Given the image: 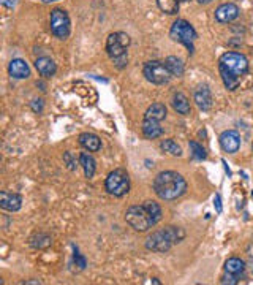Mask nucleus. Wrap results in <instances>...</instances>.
Segmentation results:
<instances>
[{
    "label": "nucleus",
    "mask_w": 253,
    "mask_h": 285,
    "mask_svg": "<svg viewBox=\"0 0 253 285\" xmlns=\"http://www.w3.org/2000/svg\"><path fill=\"white\" fill-rule=\"evenodd\" d=\"M219 70L223 84L228 90H234L249 71V60L241 52H225L219 60Z\"/></svg>",
    "instance_id": "nucleus-1"
},
{
    "label": "nucleus",
    "mask_w": 253,
    "mask_h": 285,
    "mask_svg": "<svg viewBox=\"0 0 253 285\" xmlns=\"http://www.w3.org/2000/svg\"><path fill=\"white\" fill-rule=\"evenodd\" d=\"M154 192L165 201H173L187 192V182L182 174L176 171H162L154 179Z\"/></svg>",
    "instance_id": "nucleus-2"
},
{
    "label": "nucleus",
    "mask_w": 253,
    "mask_h": 285,
    "mask_svg": "<svg viewBox=\"0 0 253 285\" xmlns=\"http://www.w3.org/2000/svg\"><path fill=\"white\" fill-rule=\"evenodd\" d=\"M185 238V232L181 227L168 225L162 230H157L146 240V247L152 252L165 254L171 249L174 244H179Z\"/></svg>",
    "instance_id": "nucleus-3"
},
{
    "label": "nucleus",
    "mask_w": 253,
    "mask_h": 285,
    "mask_svg": "<svg viewBox=\"0 0 253 285\" xmlns=\"http://www.w3.org/2000/svg\"><path fill=\"white\" fill-rule=\"evenodd\" d=\"M130 36L125 32H116L111 33L106 40V52L111 57V60L114 62V65L117 68H125L128 63V56L127 49L130 46Z\"/></svg>",
    "instance_id": "nucleus-4"
},
{
    "label": "nucleus",
    "mask_w": 253,
    "mask_h": 285,
    "mask_svg": "<svg viewBox=\"0 0 253 285\" xmlns=\"http://www.w3.org/2000/svg\"><path fill=\"white\" fill-rule=\"evenodd\" d=\"M125 220H127V224L130 227H132L133 230H136V232H139V233L149 232L152 227L157 225V220L147 211L144 203L130 206L127 209V213H125Z\"/></svg>",
    "instance_id": "nucleus-5"
},
{
    "label": "nucleus",
    "mask_w": 253,
    "mask_h": 285,
    "mask_svg": "<svg viewBox=\"0 0 253 285\" xmlns=\"http://www.w3.org/2000/svg\"><path fill=\"white\" fill-rule=\"evenodd\" d=\"M105 189L109 195L114 197H124L130 190V176L124 168H117L108 174L105 181Z\"/></svg>",
    "instance_id": "nucleus-6"
},
{
    "label": "nucleus",
    "mask_w": 253,
    "mask_h": 285,
    "mask_svg": "<svg viewBox=\"0 0 253 285\" xmlns=\"http://www.w3.org/2000/svg\"><path fill=\"white\" fill-rule=\"evenodd\" d=\"M170 36L177 41V43H182L184 46L189 48L190 52L195 51V40H196V30L193 29V25L185 21V19H177L173 25H171V30H170Z\"/></svg>",
    "instance_id": "nucleus-7"
},
{
    "label": "nucleus",
    "mask_w": 253,
    "mask_h": 285,
    "mask_svg": "<svg viewBox=\"0 0 253 285\" xmlns=\"http://www.w3.org/2000/svg\"><path fill=\"white\" fill-rule=\"evenodd\" d=\"M143 75L146 76V79L149 82H152V84H157V86L168 84L170 79L173 78L170 70L166 68L165 62H162V60H149V62H146L144 67H143Z\"/></svg>",
    "instance_id": "nucleus-8"
},
{
    "label": "nucleus",
    "mask_w": 253,
    "mask_h": 285,
    "mask_svg": "<svg viewBox=\"0 0 253 285\" xmlns=\"http://www.w3.org/2000/svg\"><path fill=\"white\" fill-rule=\"evenodd\" d=\"M49 25H51V32L54 33V36H57L60 40H65L70 35V29H71L68 13L62 10V8H54L51 11Z\"/></svg>",
    "instance_id": "nucleus-9"
},
{
    "label": "nucleus",
    "mask_w": 253,
    "mask_h": 285,
    "mask_svg": "<svg viewBox=\"0 0 253 285\" xmlns=\"http://www.w3.org/2000/svg\"><path fill=\"white\" fill-rule=\"evenodd\" d=\"M220 146L225 152L234 154L241 148V135L236 130H227L220 135Z\"/></svg>",
    "instance_id": "nucleus-10"
},
{
    "label": "nucleus",
    "mask_w": 253,
    "mask_h": 285,
    "mask_svg": "<svg viewBox=\"0 0 253 285\" xmlns=\"http://www.w3.org/2000/svg\"><path fill=\"white\" fill-rule=\"evenodd\" d=\"M239 16V6L236 3H223L215 10V19L219 22H231Z\"/></svg>",
    "instance_id": "nucleus-11"
},
{
    "label": "nucleus",
    "mask_w": 253,
    "mask_h": 285,
    "mask_svg": "<svg viewBox=\"0 0 253 285\" xmlns=\"http://www.w3.org/2000/svg\"><path fill=\"white\" fill-rule=\"evenodd\" d=\"M8 73L14 79H27L30 76V67L24 59H13L8 65Z\"/></svg>",
    "instance_id": "nucleus-12"
},
{
    "label": "nucleus",
    "mask_w": 253,
    "mask_h": 285,
    "mask_svg": "<svg viewBox=\"0 0 253 285\" xmlns=\"http://www.w3.org/2000/svg\"><path fill=\"white\" fill-rule=\"evenodd\" d=\"M22 206V198L17 194H8V192H2L0 194V208L10 213H16Z\"/></svg>",
    "instance_id": "nucleus-13"
},
{
    "label": "nucleus",
    "mask_w": 253,
    "mask_h": 285,
    "mask_svg": "<svg viewBox=\"0 0 253 285\" xmlns=\"http://www.w3.org/2000/svg\"><path fill=\"white\" fill-rule=\"evenodd\" d=\"M195 102L203 111H209L212 106V94L208 86H200L195 90Z\"/></svg>",
    "instance_id": "nucleus-14"
},
{
    "label": "nucleus",
    "mask_w": 253,
    "mask_h": 285,
    "mask_svg": "<svg viewBox=\"0 0 253 285\" xmlns=\"http://www.w3.org/2000/svg\"><path fill=\"white\" fill-rule=\"evenodd\" d=\"M143 135L147 140H155L163 135V127L158 121H152V119H144L143 121Z\"/></svg>",
    "instance_id": "nucleus-15"
},
{
    "label": "nucleus",
    "mask_w": 253,
    "mask_h": 285,
    "mask_svg": "<svg viewBox=\"0 0 253 285\" xmlns=\"http://www.w3.org/2000/svg\"><path fill=\"white\" fill-rule=\"evenodd\" d=\"M79 144L89 152H98L101 149V140L93 133H81L79 135Z\"/></svg>",
    "instance_id": "nucleus-16"
},
{
    "label": "nucleus",
    "mask_w": 253,
    "mask_h": 285,
    "mask_svg": "<svg viewBox=\"0 0 253 285\" xmlns=\"http://www.w3.org/2000/svg\"><path fill=\"white\" fill-rule=\"evenodd\" d=\"M35 68L38 70V73L44 78H51L55 75V71H57V67H55V63L52 59L49 57H38L35 60Z\"/></svg>",
    "instance_id": "nucleus-17"
},
{
    "label": "nucleus",
    "mask_w": 253,
    "mask_h": 285,
    "mask_svg": "<svg viewBox=\"0 0 253 285\" xmlns=\"http://www.w3.org/2000/svg\"><path fill=\"white\" fill-rule=\"evenodd\" d=\"M79 165L82 167L86 178L92 179L93 174H95V170H97V162H95L93 155L89 151L87 152H81V155H79Z\"/></svg>",
    "instance_id": "nucleus-18"
},
{
    "label": "nucleus",
    "mask_w": 253,
    "mask_h": 285,
    "mask_svg": "<svg viewBox=\"0 0 253 285\" xmlns=\"http://www.w3.org/2000/svg\"><path fill=\"white\" fill-rule=\"evenodd\" d=\"M165 117H166V106L158 102L152 103L144 113V119H152V121H158V122H162Z\"/></svg>",
    "instance_id": "nucleus-19"
},
{
    "label": "nucleus",
    "mask_w": 253,
    "mask_h": 285,
    "mask_svg": "<svg viewBox=\"0 0 253 285\" xmlns=\"http://www.w3.org/2000/svg\"><path fill=\"white\" fill-rule=\"evenodd\" d=\"M173 108L182 116H189L190 114V102H189V98L182 94V92H177V94H174Z\"/></svg>",
    "instance_id": "nucleus-20"
},
{
    "label": "nucleus",
    "mask_w": 253,
    "mask_h": 285,
    "mask_svg": "<svg viewBox=\"0 0 253 285\" xmlns=\"http://www.w3.org/2000/svg\"><path fill=\"white\" fill-rule=\"evenodd\" d=\"M165 65H166L168 70H170L173 78H179V76L184 75V62H182V59L176 57V56H170V57H166Z\"/></svg>",
    "instance_id": "nucleus-21"
},
{
    "label": "nucleus",
    "mask_w": 253,
    "mask_h": 285,
    "mask_svg": "<svg viewBox=\"0 0 253 285\" xmlns=\"http://www.w3.org/2000/svg\"><path fill=\"white\" fill-rule=\"evenodd\" d=\"M158 8L166 14H176L179 13V0H157Z\"/></svg>",
    "instance_id": "nucleus-22"
},
{
    "label": "nucleus",
    "mask_w": 253,
    "mask_h": 285,
    "mask_svg": "<svg viewBox=\"0 0 253 285\" xmlns=\"http://www.w3.org/2000/svg\"><path fill=\"white\" fill-rule=\"evenodd\" d=\"M244 270H246V263H244L241 259H230L227 263H225V271L230 274H241Z\"/></svg>",
    "instance_id": "nucleus-23"
},
{
    "label": "nucleus",
    "mask_w": 253,
    "mask_h": 285,
    "mask_svg": "<svg viewBox=\"0 0 253 285\" xmlns=\"http://www.w3.org/2000/svg\"><path fill=\"white\" fill-rule=\"evenodd\" d=\"M160 148H162L163 152L170 154V155H176V157H179V155H182L181 146L177 144L174 140H163L162 144H160Z\"/></svg>",
    "instance_id": "nucleus-24"
},
{
    "label": "nucleus",
    "mask_w": 253,
    "mask_h": 285,
    "mask_svg": "<svg viewBox=\"0 0 253 285\" xmlns=\"http://www.w3.org/2000/svg\"><path fill=\"white\" fill-rule=\"evenodd\" d=\"M51 238L48 235H44V233H38V235H35L32 236V240H30V244L32 247H35V249H46V247H49L51 246Z\"/></svg>",
    "instance_id": "nucleus-25"
},
{
    "label": "nucleus",
    "mask_w": 253,
    "mask_h": 285,
    "mask_svg": "<svg viewBox=\"0 0 253 285\" xmlns=\"http://www.w3.org/2000/svg\"><path fill=\"white\" fill-rule=\"evenodd\" d=\"M144 206L147 208L149 213L152 214V217L157 220V224L160 222V220H162V208H160V205L155 203V201H152V200H147V201H144Z\"/></svg>",
    "instance_id": "nucleus-26"
},
{
    "label": "nucleus",
    "mask_w": 253,
    "mask_h": 285,
    "mask_svg": "<svg viewBox=\"0 0 253 285\" xmlns=\"http://www.w3.org/2000/svg\"><path fill=\"white\" fill-rule=\"evenodd\" d=\"M190 149H192V155L196 160H204L206 155H208V154H206V149L196 141H190Z\"/></svg>",
    "instance_id": "nucleus-27"
},
{
    "label": "nucleus",
    "mask_w": 253,
    "mask_h": 285,
    "mask_svg": "<svg viewBox=\"0 0 253 285\" xmlns=\"http://www.w3.org/2000/svg\"><path fill=\"white\" fill-rule=\"evenodd\" d=\"M63 162H65V165H67L68 167V170L70 171H74L78 168V160H76V157H74V155L70 152V151H67V152H63Z\"/></svg>",
    "instance_id": "nucleus-28"
},
{
    "label": "nucleus",
    "mask_w": 253,
    "mask_h": 285,
    "mask_svg": "<svg viewBox=\"0 0 253 285\" xmlns=\"http://www.w3.org/2000/svg\"><path fill=\"white\" fill-rule=\"evenodd\" d=\"M73 249H74V254H73V262L76 263V266H78L79 270H84V268H86V265H87L86 259H84V257L79 254L78 247H74V246H73Z\"/></svg>",
    "instance_id": "nucleus-29"
},
{
    "label": "nucleus",
    "mask_w": 253,
    "mask_h": 285,
    "mask_svg": "<svg viewBox=\"0 0 253 285\" xmlns=\"http://www.w3.org/2000/svg\"><path fill=\"white\" fill-rule=\"evenodd\" d=\"M32 109H33V113H41L43 111V106H44V102H43V100L41 98H36V100H33V102H32Z\"/></svg>",
    "instance_id": "nucleus-30"
},
{
    "label": "nucleus",
    "mask_w": 253,
    "mask_h": 285,
    "mask_svg": "<svg viewBox=\"0 0 253 285\" xmlns=\"http://www.w3.org/2000/svg\"><path fill=\"white\" fill-rule=\"evenodd\" d=\"M228 276H225V278L222 279V284H230V285H234V284H238V274H230L227 273Z\"/></svg>",
    "instance_id": "nucleus-31"
},
{
    "label": "nucleus",
    "mask_w": 253,
    "mask_h": 285,
    "mask_svg": "<svg viewBox=\"0 0 253 285\" xmlns=\"http://www.w3.org/2000/svg\"><path fill=\"white\" fill-rule=\"evenodd\" d=\"M214 206H215V211H217L219 214H220L222 211H223V206H222V198H220V195H215V198H214Z\"/></svg>",
    "instance_id": "nucleus-32"
},
{
    "label": "nucleus",
    "mask_w": 253,
    "mask_h": 285,
    "mask_svg": "<svg viewBox=\"0 0 253 285\" xmlns=\"http://www.w3.org/2000/svg\"><path fill=\"white\" fill-rule=\"evenodd\" d=\"M0 2H2V5L6 6V8H13L17 0H0Z\"/></svg>",
    "instance_id": "nucleus-33"
},
{
    "label": "nucleus",
    "mask_w": 253,
    "mask_h": 285,
    "mask_svg": "<svg viewBox=\"0 0 253 285\" xmlns=\"http://www.w3.org/2000/svg\"><path fill=\"white\" fill-rule=\"evenodd\" d=\"M43 3H54V2H59V0H41Z\"/></svg>",
    "instance_id": "nucleus-34"
},
{
    "label": "nucleus",
    "mask_w": 253,
    "mask_h": 285,
    "mask_svg": "<svg viewBox=\"0 0 253 285\" xmlns=\"http://www.w3.org/2000/svg\"><path fill=\"white\" fill-rule=\"evenodd\" d=\"M198 2H200L201 5H203V3L206 5V3H211V2H212V0H198Z\"/></svg>",
    "instance_id": "nucleus-35"
},
{
    "label": "nucleus",
    "mask_w": 253,
    "mask_h": 285,
    "mask_svg": "<svg viewBox=\"0 0 253 285\" xmlns=\"http://www.w3.org/2000/svg\"><path fill=\"white\" fill-rule=\"evenodd\" d=\"M179 2L182 3V2H190V0H179Z\"/></svg>",
    "instance_id": "nucleus-36"
},
{
    "label": "nucleus",
    "mask_w": 253,
    "mask_h": 285,
    "mask_svg": "<svg viewBox=\"0 0 253 285\" xmlns=\"http://www.w3.org/2000/svg\"><path fill=\"white\" fill-rule=\"evenodd\" d=\"M252 266H250V268H252V273H253V260H252V263H250Z\"/></svg>",
    "instance_id": "nucleus-37"
},
{
    "label": "nucleus",
    "mask_w": 253,
    "mask_h": 285,
    "mask_svg": "<svg viewBox=\"0 0 253 285\" xmlns=\"http://www.w3.org/2000/svg\"><path fill=\"white\" fill-rule=\"evenodd\" d=\"M252 195H253V192H252Z\"/></svg>",
    "instance_id": "nucleus-38"
}]
</instances>
